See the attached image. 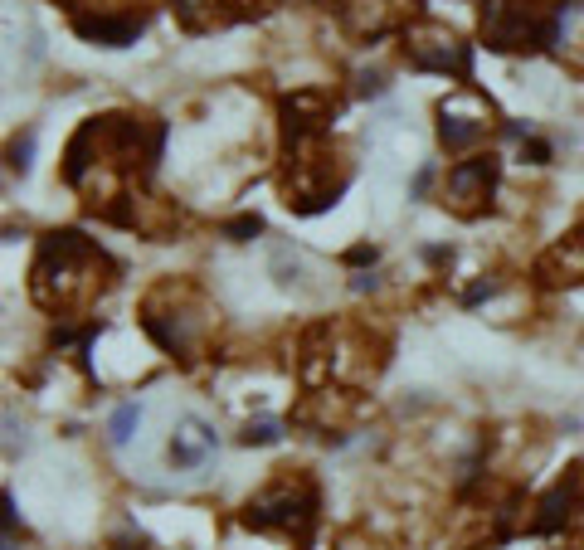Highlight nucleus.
<instances>
[{
	"mask_svg": "<svg viewBox=\"0 0 584 550\" xmlns=\"http://www.w3.org/2000/svg\"><path fill=\"white\" fill-rule=\"evenodd\" d=\"M560 10L546 0H487L482 44L492 54H546L560 44Z\"/></svg>",
	"mask_w": 584,
	"mask_h": 550,
	"instance_id": "f257e3e1",
	"label": "nucleus"
},
{
	"mask_svg": "<svg viewBox=\"0 0 584 550\" xmlns=\"http://www.w3.org/2000/svg\"><path fill=\"white\" fill-rule=\"evenodd\" d=\"M317 512H322V497L307 477H278L244 507L239 521L249 531H278V536H292L297 546H307L317 531Z\"/></svg>",
	"mask_w": 584,
	"mask_h": 550,
	"instance_id": "f03ea898",
	"label": "nucleus"
},
{
	"mask_svg": "<svg viewBox=\"0 0 584 550\" xmlns=\"http://www.w3.org/2000/svg\"><path fill=\"white\" fill-rule=\"evenodd\" d=\"M404 59L424 74H453L463 83L473 78V44H463L453 30H443L434 20H414L404 30Z\"/></svg>",
	"mask_w": 584,
	"mask_h": 550,
	"instance_id": "7ed1b4c3",
	"label": "nucleus"
},
{
	"mask_svg": "<svg viewBox=\"0 0 584 550\" xmlns=\"http://www.w3.org/2000/svg\"><path fill=\"white\" fill-rule=\"evenodd\" d=\"M331 117H336V108H331L327 93H317V88H302V93H292V98H283L278 103V122H283V151H302L312 147V142H322L331 127Z\"/></svg>",
	"mask_w": 584,
	"mask_h": 550,
	"instance_id": "20e7f679",
	"label": "nucleus"
},
{
	"mask_svg": "<svg viewBox=\"0 0 584 550\" xmlns=\"http://www.w3.org/2000/svg\"><path fill=\"white\" fill-rule=\"evenodd\" d=\"M584 512V463H570L565 477L550 487L546 497L536 502V516H531V531H541V536H555V531H565L575 516Z\"/></svg>",
	"mask_w": 584,
	"mask_h": 550,
	"instance_id": "39448f33",
	"label": "nucleus"
},
{
	"mask_svg": "<svg viewBox=\"0 0 584 550\" xmlns=\"http://www.w3.org/2000/svg\"><path fill=\"white\" fill-rule=\"evenodd\" d=\"M497 176H502V161L487 151V156H473V161H458L448 171V200L463 210V215H477L482 200H492L497 190Z\"/></svg>",
	"mask_w": 584,
	"mask_h": 550,
	"instance_id": "423d86ee",
	"label": "nucleus"
},
{
	"mask_svg": "<svg viewBox=\"0 0 584 550\" xmlns=\"http://www.w3.org/2000/svg\"><path fill=\"white\" fill-rule=\"evenodd\" d=\"M146 30V15H103V10H73V35L103 49H127Z\"/></svg>",
	"mask_w": 584,
	"mask_h": 550,
	"instance_id": "0eeeda50",
	"label": "nucleus"
},
{
	"mask_svg": "<svg viewBox=\"0 0 584 550\" xmlns=\"http://www.w3.org/2000/svg\"><path fill=\"white\" fill-rule=\"evenodd\" d=\"M210 453H215V434H210L200 419H185L181 434L171 439V463H176V468H200Z\"/></svg>",
	"mask_w": 584,
	"mask_h": 550,
	"instance_id": "6e6552de",
	"label": "nucleus"
},
{
	"mask_svg": "<svg viewBox=\"0 0 584 550\" xmlns=\"http://www.w3.org/2000/svg\"><path fill=\"white\" fill-rule=\"evenodd\" d=\"M482 132H487V127H482L477 117H458V112H448V108L438 112V142H443L448 151L477 147V142H482Z\"/></svg>",
	"mask_w": 584,
	"mask_h": 550,
	"instance_id": "1a4fd4ad",
	"label": "nucleus"
},
{
	"mask_svg": "<svg viewBox=\"0 0 584 550\" xmlns=\"http://www.w3.org/2000/svg\"><path fill=\"white\" fill-rule=\"evenodd\" d=\"M219 5H229V0H176V15L185 20V30H210V25L229 20Z\"/></svg>",
	"mask_w": 584,
	"mask_h": 550,
	"instance_id": "9d476101",
	"label": "nucleus"
},
{
	"mask_svg": "<svg viewBox=\"0 0 584 550\" xmlns=\"http://www.w3.org/2000/svg\"><path fill=\"white\" fill-rule=\"evenodd\" d=\"M137 424H142V404H117L108 419V439L122 448V443H132V434H137Z\"/></svg>",
	"mask_w": 584,
	"mask_h": 550,
	"instance_id": "9b49d317",
	"label": "nucleus"
},
{
	"mask_svg": "<svg viewBox=\"0 0 584 550\" xmlns=\"http://www.w3.org/2000/svg\"><path fill=\"white\" fill-rule=\"evenodd\" d=\"M278 439H283L278 419H249V424H244V434H239L244 448H268V443H278Z\"/></svg>",
	"mask_w": 584,
	"mask_h": 550,
	"instance_id": "f8f14e48",
	"label": "nucleus"
},
{
	"mask_svg": "<svg viewBox=\"0 0 584 550\" xmlns=\"http://www.w3.org/2000/svg\"><path fill=\"white\" fill-rule=\"evenodd\" d=\"M258 234H263V220H258V215H239V220L224 224V239H234V244H249Z\"/></svg>",
	"mask_w": 584,
	"mask_h": 550,
	"instance_id": "ddd939ff",
	"label": "nucleus"
},
{
	"mask_svg": "<svg viewBox=\"0 0 584 550\" xmlns=\"http://www.w3.org/2000/svg\"><path fill=\"white\" fill-rule=\"evenodd\" d=\"M30 156H35V137L25 132V137H15V142H10V171H20V176H25V171H30Z\"/></svg>",
	"mask_w": 584,
	"mask_h": 550,
	"instance_id": "4468645a",
	"label": "nucleus"
},
{
	"mask_svg": "<svg viewBox=\"0 0 584 550\" xmlns=\"http://www.w3.org/2000/svg\"><path fill=\"white\" fill-rule=\"evenodd\" d=\"M526 161H531V166H546L550 161V142H541V137H526Z\"/></svg>",
	"mask_w": 584,
	"mask_h": 550,
	"instance_id": "2eb2a0df",
	"label": "nucleus"
},
{
	"mask_svg": "<svg viewBox=\"0 0 584 550\" xmlns=\"http://www.w3.org/2000/svg\"><path fill=\"white\" fill-rule=\"evenodd\" d=\"M492 293H497V283H477V288H468V293H463V307H477V302H487Z\"/></svg>",
	"mask_w": 584,
	"mask_h": 550,
	"instance_id": "dca6fc26",
	"label": "nucleus"
},
{
	"mask_svg": "<svg viewBox=\"0 0 584 550\" xmlns=\"http://www.w3.org/2000/svg\"><path fill=\"white\" fill-rule=\"evenodd\" d=\"M346 263H351V268H365V263H375V249H370V244H356V249L346 254Z\"/></svg>",
	"mask_w": 584,
	"mask_h": 550,
	"instance_id": "f3484780",
	"label": "nucleus"
},
{
	"mask_svg": "<svg viewBox=\"0 0 584 550\" xmlns=\"http://www.w3.org/2000/svg\"><path fill=\"white\" fill-rule=\"evenodd\" d=\"M112 550H156V546H151L146 536H117V541H112Z\"/></svg>",
	"mask_w": 584,
	"mask_h": 550,
	"instance_id": "a211bd4d",
	"label": "nucleus"
},
{
	"mask_svg": "<svg viewBox=\"0 0 584 550\" xmlns=\"http://www.w3.org/2000/svg\"><path fill=\"white\" fill-rule=\"evenodd\" d=\"M361 93H365V98H380V93H385V78H380V74H361Z\"/></svg>",
	"mask_w": 584,
	"mask_h": 550,
	"instance_id": "6ab92c4d",
	"label": "nucleus"
},
{
	"mask_svg": "<svg viewBox=\"0 0 584 550\" xmlns=\"http://www.w3.org/2000/svg\"><path fill=\"white\" fill-rule=\"evenodd\" d=\"M429 185H434V166H419V176H414V200H424Z\"/></svg>",
	"mask_w": 584,
	"mask_h": 550,
	"instance_id": "aec40b11",
	"label": "nucleus"
}]
</instances>
